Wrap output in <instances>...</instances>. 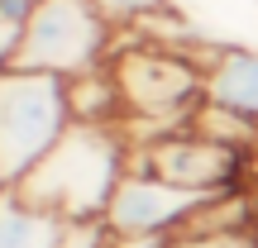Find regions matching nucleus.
<instances>
[{
    "instance_id": "obj_1",
    "label": "nucleus",
    "mask_w": 258,
    "mask_h": 248,
    "mask_svg": "<svg viewBox=\"0 0 258 248\" xmlns=\"http://www.w3.org/2000/svg\"><path fill=\"white\" fill-rule=\"evenodd\" d=\"M129 172V138L124 129H91L72 124L53 143V153L19 177L15 191L43 210L62 215L67 224H91L105 215L120 177Z\"/></svg>"
},
{
    "instance_id": "obj_2",
    "label": "nucleus",
    "mask_w": 258,
    "mask_h": 248,
    "mask_svg": "<svg viewBox=\"0 0 258 248\" xmlns=\"http://www.w3.org/2000/svg\"><path fill=\"white\" fill-rule=\"evenodd\" d=\"M110 72L124 91V110H129L124 124H148L144 143L172 134V129H191L196 110L206 105V67L191 53L139 43V38L120 43V34H115Z\"/></svg>"
},
{
    "instance_id": "obj_3",
    "label": "nucleus",
    "mask_w": 258,
    "mask_h": 248,
    "mask_svg": "<svg viewBox=\"0 0 258 248\" xmlns=\"http://www.w3.org/2000/svg\"><path fill=\"white\" fill-rule=\"evenodd\" d=\"M72 129L67 76L0 67V172L15 186Z\"/></svg>"
},
{
    "instance_id": "obj_4",
    "label": "nucleus",
    "mask_w": 258,
    "mask_h": 248,
    "mask_svg": "<svg viewBox=\"0 0 258 248\" xmlns=\"http://www.w3.org/2000/svg\"><path fill=\"white\" fill-rule=\"evenodd\" d=\"M110 53H115V29L96 10V0H38L29 24L19 29V48L10 67L77 76L110 62Z\"/></svg>"
},
{
    "instance_id": "obj_5",
    "label": "nucleus",
    "mask_w": 258,
    "mask_h": 248,
    "mask_svg": "<svg viewBox=\"0 0 258 248\" xmlns=\"http://www.w3.org/2000/svg\"><path fill=\"white\" fill-rule=\"evenodd\" d=\"M206 201H211V196L182 191V186L158 182V177H148V172H124L101 220L120 243L163 239V243L177 248V239H182L186 224H191V215L201 210Z\"/></svg>"
},
{
    "instance_id": "obj_6",
    "label": "nucleus",
    "mask_w": 258,
    "mask_h": 248,
    "mask_svg": "<svg viewBox=\"0 0 258 248\" xmlns=\"http://www.w3.org/2000/svg\"><path fill=\"white\" fill-rule=\"evenodd\" d=\"M206 101L244 120H258V48L220 43L206 57Z\"/></svg>"
},
{
    "instance_id": "obj_7",
    "label": "nucleus",
    "mask_w": 258,
    "mask_h": 248,
    "mask_svg": "<svg viewBox=\"0 0 258 248\" xmlns=\"http://www.w3.org/2000/svg\"><path fill=\"white\" fill-rule=\"evenodd\" d=\"M67 105H72V124H91V129H124L129 120L124 91L115 81L110 62L67 76Z\"/></svg>"
},
{
    "instance_id": "obj_8",
    "label": "nucleus",
    "mask_w": 258,
    "mask_h": 248,
    "mask_svg": "<svg viewBox=\"0 0 258 248\" xmlns=\"http://www.w3.org/2000/svg\"><path fill=\"white\" fill-rule=\"evenodd\" d=\"M67 229L72 224L62 215L24 201L15 186L0 196V248H62Z\"/></svg>"
},
{
    "instance_id": "obj_9",
    "label": "nucleus",
    "mask_w": 258,
    "mask_h": 248,
    "mask_svg": "<svg viewBox=\"0 0 258 248\" xmlns=\"http://www.w3.org/2000/svg\"><path fill=\"white\" fill-rule=\"evenodd\" d=\"M167 5H172V0H96V10L110 19V29H115V34H124V29L144 24L148 15H163Z\"/></svg>"
},
{
    "instance_id": "obj_10",
    "label": "nucleus",
    "mask_w": 258,
    "mask_h": 248,
    "mask_svg": "<svg viewBox=\"0 0 258 248\" xmlns=\"http://www.w3.org/2000/svg\"><path fill=\"white\" fill-rule=\"evenodd\" d=\"M62 248H120V243H115V234L105 229V220H91V224H72Z\"/></svg>"
},
{
    "instance_id": "obj_11",
    "label": "nucleus",
    "mask_w": 258,
    "mask_h": 248,
    "mask_svg": "<svg viewBox=\"0 0 258 248\" xmlns=\"http://www.w3.org/2000/svg\"><path fill=\"white\" fill-rule=\"evenodd\" d=\"M34 10H38V0H0V19H5V24H15V29H24Z\"/></svg>"
},
{
    "instance_id": "obj_12",
    "label": "nucleus",
    "mask_w": 258,
    "mask_h": 248,
    "mask_svg": "<svg viewBox=\"0 0 258 248\" xmlns=\"http://www.w3.org/2000/svg\"><path fill=\"white\" fill-rule=\"evenodd\" d=\"M15 48H19V29L0 19V67H10V62H15Z\"/></svg>"
},
{
    "instance_id": "obj_13",
    "label": "nucleus",
    "mask_w": 258,
    "mask_h": 248,
    "mask_svg": "<svg viewBox=\"0 0 258 248\" xmlns=\"http://www.w3.org/2000/svg\"><path fill=\"white\" fill-rule=\"evenodd\" d=\"M253 162H258V143H253Z\"/></svg>"
}]
</instances>
